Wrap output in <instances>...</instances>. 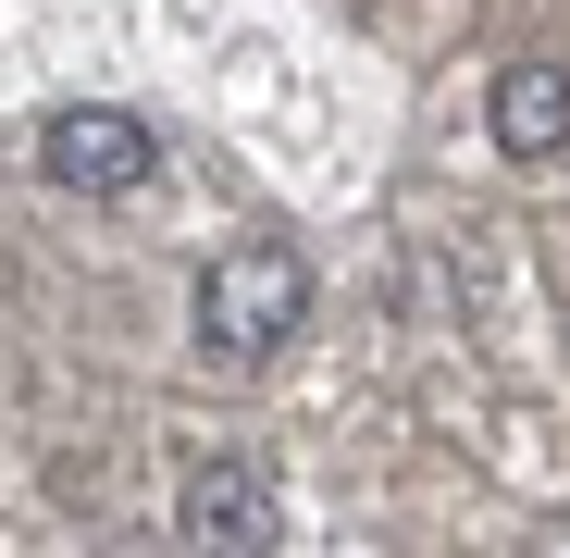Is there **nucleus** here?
<instances>
[{
	"instance_id": "nucleus-1",
	"label": "nucleus",
	"mask_w": 570,
	"mask_h": 558,
	"mask_svg": "<svg viewBox=\"0 0 570 558\" xmlns=\"http://www.w3.org/2000/svg\"><path fill=\"white\" fill-rule=\"evenodd\" d=\"M298 311H311V261L285 248V236H236V248H212V273H199V347L212 360H273L285 335H298Z\"/></svg>"
},
{
	"instance_id": "nucleus-2",
	"label": "nucleus",
	"mask_w": 570,
	"mask_h": 558,
	"mask_svg": "<svg viewBox=\"0 0 570 558\" xmlns=\"http://www.w3.org/2000/svg\"><path fill=\"white\" fill-rule=\"evenodd\" d=\"M38 161H50V186H75V199H125V186L161 174V137L137 112H112V100H75V112H50Z\"/></svg>"
},
{
	"instance_id": "nucleus-3",
	"label": "nucleus",
	"mask_w": 570,
	"mask_h": 558,
	"mask_svg": "<svg viewBox=\"0 0 570 558\" xmlns=\"http://www.w3.org/2000/svg\"><path fill=\"white\" fill-rule=\"evenodd\" d=\"M174 533L212 546V558H248V546H285V497L248 472V459H199L186 497H174Z\"/></svg>"
},
{
	"instance_id": "nucleus-4",
	"label": "nucleus",
	"mask_w": 570,
	"mask_h": 558,
	"mask_svg": "<svg viewBox=\"0 0 570 558\" xmlns=\"http://www.w3.org/2000/svg\"><path fill=\"white\" fill-rule=\"evenodd\" d=\"M484 137H497L509 161H558V149H570V75H558V62H509V75L484 87Z\"/></svg>"
}]
</instances>
